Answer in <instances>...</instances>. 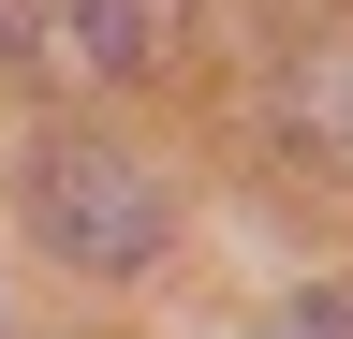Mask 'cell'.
<instances>
[{
    "mask_svg": "<svg viewBox=\"0 0 353 339\" xmlns=\"http://www.w3.org/2000/svg\"><path fill=\"white\" fill-rule=\"evenodd\" d=\"M294 133H309V148H324L339 177H353V59H339V74H309V89H294Z\"/></svg>",
    "mask_w": 353,
    "mask_h": 339,
    "instance_id": "3",
    "label": "cell"
},
{
    "mask_svg": "<svg viewBox=\"0 0 353 339\" xmlns=\"http://www.w3.org/2000/svg\"><path fill=\"white\" fill-rule=\"evenodd\" d=\"M0 45H15V15H0Z\"/></svg>",
    "mask_w": 353,
    "mask_h": 339,
    "instance_id": "5",
    "label": "cell"
},
{
    "mask_svg": "<svg viewBox=\"0 0 353 339\" xmlns=\"http://www.w3.org/2000/svg\"><path fill=\"white\" fill-rule=\"evenodd\" d=\"M30 236L59 251V266H88V280H132V266L176 236V206L148 192V162H132V148H103V133H44V148H30Z\"/></svg>",
    "mask_w": 353,
    "mask_h": 339,
    "instance_id": "1",
    "label": "cell"
},
{
    "mask_svg": "<svg viewBox=\"0 0 353 339\" xmlns=\"http://www.w3.org/2000/svg\"><path fill=\"white\" fill-rule=\"evenodd\" d=\"M192 45V0H44V59L74 89H148Z\"/></svg>",
    "mask_w": 353,
    "mask_h": 339,
    "instance_id": "2",
    "label": "cell"
},
{
    "mask_svg": "<svg viewBox=\"0 0 353 339\" xmlns=\"http://www.w3.org/2000/svg\"><path fill=\"white\" fill-rule=\"evenodd\" d=\"M265 339H353V280H309V295H294Z\"/></svg>",
    "mask_w": 353,
    "mask_h": 339,
    "instance_id": "4",
    "label": "cell"
}]
</instances>
